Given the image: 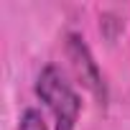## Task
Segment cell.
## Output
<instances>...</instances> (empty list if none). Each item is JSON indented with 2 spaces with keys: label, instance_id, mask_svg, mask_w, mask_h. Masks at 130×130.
<instances>
[{
  "label": "cell",
  "instance_id": "6da1fadb",
  "mask_svg": "<svg viewBox=\"0 0 130 130\" xmlns=\"http://www.w3.org/2000/svg\"><path fill=\"white\" fill-rule=\"evenodd\" d=\"M33 89H36V97L43 102V107L51 112L54 130H77V122L82 115V97L59 67L46 64L36 77Z\"/></svg>",
  "mask_w": 130,
  "mask_h": 130
},
{
  "label": "cell",
  "instance_id": "7a4b0ae2",
  "mask_svg": "<svg viewBox=\"0 0 130 130\" xmlns=\"http://www.w3.org/2000/svg\"><path fill=\"white\" fill-rule=\"evenodd\" d=\"M67 59L72 61V69L77 74V79L97 97L100 105L107 102V84H105V77L100 72V64L94 61L87 41L79 36V33H69L67 36Z\"/></svg>",
  "mask_w": 130,
  "mask_h": 130
},
{
  "label": "cell",
  "instance_id": "3957f363",
  "mask_svg": "<svg viewBox=\"0 0 130 130\" xmlns=\"http://www.w3.org/2000/svg\"><path fill=\"white\" fill-rule=\"evenodd\" d=\"M18 130H48V127H46V120H43L41 110L26 107L18 117Z\"/></svg>",
  "mask_w": 130,
  "mask_h": 130
}]
</instances>
